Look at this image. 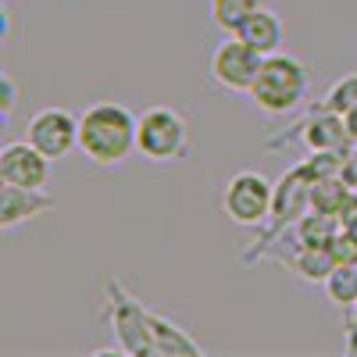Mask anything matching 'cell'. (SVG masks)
<instances>
[{"mask_svg":"<svg viewBox=\"0 0 357 357\" xmlns=\"http://www.w3.org/2000/svg\"><path fill=\"white\" fill-rule=\"evenodd\" d=\"M0 183L25 186V190H47L50 158L29 139H11L0 146Z\"/></svg>","mask_w":357,"mask_h":357,"instance_id":"cell-7","label":"cell"},{"mask_svg":"<svg viewBox=\"0 0 357 357\" xmlns=\"http://www.w3.org/2000/svg\"><path fill=\"white\" fill-rule=\"evenodd\" d=\"M0 89H4V97H0V114L11 118V111L18 104V86H15V79L8 72H0Z\"/></svg>","mask_w":357,"mask_h":357,"instance_id":"cell-12","label":"cell"},{"mask_svg":"<svg viewBox=\"0 0 357 357\" xmlns=\"http://www.w3.org/2000/svg\"><path fill=\"white\" fill-rule=\"evenodd\" d=\"M236 36L240 40H247L254 50H261V54H275V50H282V18L272 11V8H257L240 29H236Z\"/></svg>","mask_w":357,"mask_h":357,"instance_id":"cell-9","label":"cell"},{"mask_svg":"<svg viewBox=\"0 0 357 357\" xmlns=\"http://www.w3.org/2000/svg\"><path fill=\"white\" fill-rule=\"evenodd\" d=\"M325 289H329V296L343 307L357 304V268L354 264H336L329 272V279H325Z\"/></svg>","mask_w":357,"mask_h":357,"instance_id":"cell-11","label":"cell"},{"mask_svg":"<svg viewBox=\"0 0 357 357\" xmlns=\"http://www.w3.org/2000/svg\"><path fill=\"white\" fill-rule=\"evenodd\" d=\"M307 89V68L301 57H293L286 50L264 54L261 72L250 86V100L257 104V111L264 114H286L301 104Z\"/></svg>","mask_w":357,"mask_h":357,"instance_id":"cell-2","label":"cell"},{"mask_svg":"<svg viewBox=\"0 0 357 357\" xmlns=\"http://www.w3.org/2000/svg\"><path fill=\"white\" fill-rule=\"evenodd\" d=\"M257 8L261 0H207V15H211V22L222 33H236Z\"/></svg>","mask_w":357,"mask_h":357,"instance_id":"cell-10","label":"cell"},{"mask_svg":"<svg viewBox=\"0 0 357 357\" xmlns=\"http://www.w3.org/2000/svg\"><path fill=\"white\" fill-rule=\"evenodd\" d=\"M136 118L139 114L114 100L89 104L79 114V151L100 168L122 165L136 151Z\"/></svg>","mask_w":357,"mask_h":357,"instance_id":"cell-1","label":"cell"},{"mask_svg":"<svg viewBox=\"0 0 357 357\" xmlns=\"http://www.w3.org/2000/svg\"><path fill=\"white\" fill-rule=\"evenodd\" d=\"M25 139L40 146L50 161H61L79 146V114H72L68 107H43L29 118Z\"/></svg>","mask_w":357,"mask_h":357,"instance_id":"cell-6","label":"cell"},{"mask_svg":"<svg viewBox=\"0 0 357 357\" xmlns=\"http://www.w3.org/2000/svg\"><path fill=\"white\" fill-rule=\"evenodd\" d=\"M261 61H264L261 50H254L236 33H225V40L211 50V79L229 93H250V86L261 72Z\"/></svg>","mask_w":357,"mask_h":357,"instance_id":"cell-5","label":"cell"},{"mask_svg":"<svg viewBox=\"0 0 357 357\" xmlns=\"http://www.w3.org/2000/svg\"><path fill=\"white\" fill-rule=\"evenodd\" d=\"M275 204V186L272 178L261 175V172H236L229 183H225V193H222V211L229 215V222L236 225H261L268 218Z\"/></svg>","mask_w":357,"mask_h":357,"instance_id":"cell-4","label":"cell"},{"mask_svg":"<svg viewBox=\"0 0 357 357\" xmlns=\"http://www.w3.org/2000/svg\"><path fill=\"white\" fill-rule=\"evenodd\" d=\"M54 207V197H47L43 190H25V186H11L4 183L0 186V229H15L29 218H36L43 211Z\"/></svg>","mask_w":357,"mask_h":357,"instance_id":"cell-8","label":"cell"},{"mask_svg":"<svg viewBox=\"0 0 357 357\" xmlns=\"http://www.w3.org/2000/svg\"><path fill=\"white\" fill-rule=\"evenodd\" d=\"M190 151V126L186 118L175 107H146L136 118V154L154 161V165H168V161H183Z\"/></svg>","mask_w":357,"mask_h":357,"instance_id":"cell-3","label":"cell"}]
</instances>
